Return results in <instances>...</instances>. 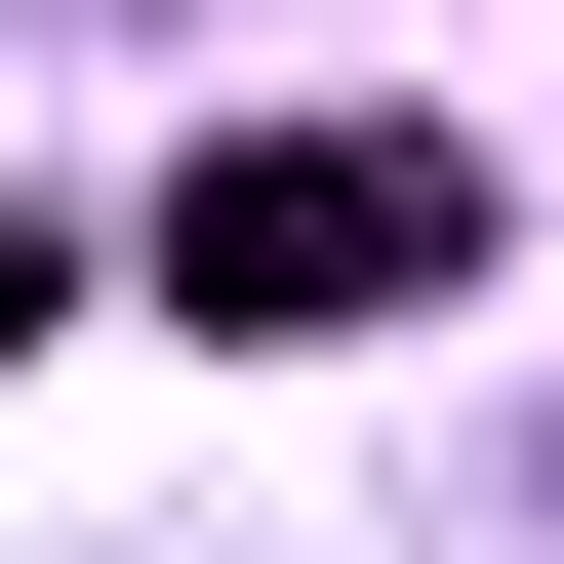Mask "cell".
Masks as SVG:
<instances>
[{
    "label": "cell",
    "mask_w": 564,
    "mask_h": 564,
    "mask_svg": "<svg viewBox=\"0 0 564 564\" xmlns=\"http://www.w3.org/2000/svg\"><path fill=\"white\" fill-rule=\"evenodd\" d=\"M162 282L242 323V364H282V323H444V282H484V162H444V121H202Z\"/></svg>",
    "instance_id": "6da1fadb"
},
{
    "label": "cell",
    "mask_w": 564,
    "mask_h": 564,
    "mask_svg": "<svg viewBox=\"0 0 564 564\" xmlns=\"http://www.w3.org/2000/svg\"><path fill=\"white\" fill-rule=\"evenodd\" d=\"M41 282H82V242H41V202H0V323H41Z\"/></svg>",
    "instance_id": "7a4b0ae2"
}]
</instances>
